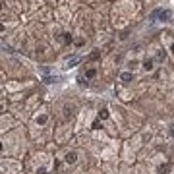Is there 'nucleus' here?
Listing matches in <instances>:
<instances>
[{
  "label": "nucleus",
  "mask_w": 174,
  "mask_h": 174,
  "mask_svg": "<svg viewBox=\"0 0 174 174\" xmlns=\"http://www.w3.org/2000/svg\"><path fill=\"white\" fill-rule=\"evenodd\" d=\"M77 62H79V56H72V58H68V60H66V68H74Z\"/></svg>",
  "instance_id": "nucleus-3"
},
{
  "label": "nucleus",
  "mask_w": 174,
  "mask_h": 174,
  "mask_svg": "<svg viewBox=\"0 0 174 174\" xmlns=\"http://www.w3.org/2000/svg\"><path fill=\"white\" fill-rule=\"evenodd\" d=\"M37 174H46V168H39V170H37Z\"/></svg>",
  "instance_id": "nucleus-12"
},
{
  "label": "nucleus",
  "mask_w": 174,
  "mask_h": 174,
  "mask_svg": "<svg viewBox=\"0 0 174 174\" xmlns=\"http://www.w3.org/2000/svg\"><path fill=\"white\" fill-rule=\"evenodd\" d=\"M64 161L68 162V164H74V162L77 161V153H76V151H70V153L64 157Z\"/></svg>",
  "instance_id": "nucleus-2"
},
{
  "label": "nucleus",
  "mask_w": 174,
  "mask_h": 174,
  "mask_svg": "<svg viewBox=\"0 0 174 174\" xmlns=\"http://www.w3.org/2000/svg\"><path fill=\"white\" fill-rule=\"evenodd\" d=\"M99 56H101V50H95V52H91V54H89V58H87V60H97Z\"/></svg>",
  "instance_id": "nucleus-7"
},
{
  "label": "nucleus",
  "mask_w": 174,
  "mask_h": 174,
  "mask_svg": "<svg viewBox=\"0 0 174 174\" xmlns=\"http://www.w3.org/2000/svg\"><path fill=\"white\" fill-rule=\"evenodd\" d=\"M97 76V70L95 68H89V70L85 72V77H87V79H91V77H95Z\"/></svg>",
  "instance_id": "nucleus-4"
},
{
  "label": "nucleus",
  "mask_w": 174,
  "mask_h": 174,
  "mask_svg": "<svg viewBox=\"0 0 174 174\" xmlns=\"http://www.w3.org/2000/svg\"><path fill=\"white\" fill-rule=\"evenodd\" d=\"M143 68H145L147 72H151V70H153V60H151V58L145 60V62H143Z\"/></svg>",
  "instance_id": "nucleus-5"
},
{
  "label": "nucleus",
  "mask_w": 174,
  "mask_h": 174,
  "mask_svg": "<svg viewBox=\"0 0 174 174\" xmlns=\"http://www.w3.org/2000/svg\"><path fill=\"white\" fill-rule=\"evenodd\" d=\"M99 116H101L103 120H104V118H108V108H103L101 112H99Z\"/></svg>",
  "instance_id": "nucleus-8"
},
{
  "label": "nucleus",
  "mask_w": 174,
  "mask_h": 174,
  "mask_svg": "<svg viewBox=\"0 0 174 174\" xmlns=\"http://www.w3.org/2000/svg\"><path fill=\"white\" fill-rule=\"evenodd\" d=\"M159 172H161V174H166L168 172V164H161V166H159Z\"/></svg>",
  "instance_id": "nucleus-9"
},
{
  "label": "nucleus",
  "mask_w": 174,
  "mask_h": 174,
  "mask_svg": "<svg viewBox=\"0 0 174 174\" xmlns=\"http://www.w3.org/2000/svg\"><path fill=\"white\" fill-rule=\"evenodd\" d=\"M170 134H172V135H174V128H172V130H170Z\"/></svg>",
  "instance_id": "nucleus-14"
},
{
  "label": "nucleus",
  "mask_w": 174,
  "mask_h": 174,
  "mask_svg": "<svg viewBox=\"0 0 174 174\" xmlns=\"http://www.w3.org/2000/svg\"><path fill=\"white\" fill-rule=\"evenodd\" d=\"M58 77L54 76V77H45V83H52V81H56Z\"/></svg>",
  "instance_id": "nucleus-10"
},
{
  "label": "nucleus",
  "mask_w": 174,
  "mask_h": 174,
  "mask_svg": "<svg viewBox=\"0 0 174 174\" xmlns=\"http://www.w3.org/2000/svg\"><path fill=\"white\" fill-rule=\"evenodd\" d=\"M37 122H39V124H45V122H46V116H39Z\"/></svg>",
  "instance_id": "nucleus-11"
},
{
  "label": "nucleus",
  "mask_w": 174,
  "mask_h": 174,
  "mask_svg": "<svg viewBox=\"0 0 174 174\" xmlns=\"http://www.w3.org/2000/svg\"><path fill=\"white\" fill-rule=\"evenodd\" d=\"M170 10H159V12H153V16L151 18H161L162 21H166V19H170Z\"/></svg>",
  "instance_id": "nucleus-1"
},
{
  "label": "nucleus",
  "mask_w": 174,
  "mask_h": 174,
  "mask_svg": "<svg viewBox=\"0 0 174 174\" xmlns=\"http://www.w3.org/2000/svg\"><path fill=\"white\" fill-rule=\"evenodd\" d=\"M120 79L122 81H132V74L130 72H124V74H120Z\"/></svg>",
  "instance_id": "nucleus-6"
},
{
  "label": "nucleus",
  "mask_w": 174,
  "mask_h": 174,
  "mask_svg": "<svg viewBox=\"0 0 174 174\" xmlns=\"http://www.w3.org/2000/svg\"><path fill=\"white\" fill-rule=\"evenodd\" d=\"M170 52H172V54H174V43H172V46H170Z\"/></svg>",
  "instance_id": "nucleus-13"
}]
</instances>
